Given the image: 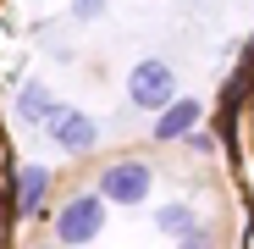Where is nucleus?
Wrapping results in <instances>:
<instances>
[{"label":"nucleus","mask_w":254,"mask_h":249,"mask_svg":"<svg viewBox=\"0 0 254 249\" xmlns=\"http://www.w3.org/2000/svg\"><path fill=\"white\" fill-rule=\"evenodd\" d=\"M199 122H204V105H199L193 94H177L166 111H155V144H177V139H188Z\"/></svg>","instance_id":"423d86ee"},{"label":"nucleus","mask_w":254,"mask_h":249,"mask_svg":"<svg viewBox=\"0 0 254 249\" xmlns=\"http://www.w3.org/2000/svg\"><path fill=\"white\" fill-rule=\"evenodd\" d=\"M105 194L100 188H77L61 199V211H56V244L61 249H83V244H94L105 233Z\"/></svg>","instance_id":"f257e3e1"},{"label":"nucleus","mask_w":254,"mask_h":249,"mask_svg":"<svg viewBox=\"0 0 254 249\" xmlns=\"http://www.w3.org/2000/svg\"><path fill=\"white\" fill-rule=\"evenodd\" d=\"M155 227H160V233H172V238H183L188 227H199V216H193V205L172 199V205H160V211H155Z\"/></svg>","instance_id":"6e6552de"},{"label":"nucleus","mask_w":254,"mask_h":249,"mask_svg":"<svg viewBox=\"0 0 254 249\" xmlns=\"http://www.w3.org/2000/svg\"><path fill=\"white\" fill-rule=\"evenodd\" d=\"M177 100V72L160 56H144L133 72H127V105L133 111H166Z\"/></svg>","instance_id":"f03ea898"},{"label":"nucleus","mask_w":254,"mask_h":249,"mask_svg":"<svg viewBox=\"0 0 254 249\" xmlns=\"http://www.w3.org/2000/svg\"><path fill=\"white\" fill-rule=\"evenodd\" d=\"M33 249H56V244H33Z\"/></svg>","instance_id":"f8f14e48"},{"label":"nucleus","mask_w":254,"mask_h":249,"mask_svg":"<svg viewBox=\"0 0 254 249\" xmlns=\"http://www.w3.org/2000/svg\"><path fill=\"white\" fill-rule=\"evenodd\" d=\"M45 194H50V172L45 166H17L11 172V211H17V222H33L45 211Z\"/></svg>","instance_id":"39448f33"},{"label":"nucleus","mask_w":254,"mask_h":249,"mask_svg":"<svg viewBox=\"0 0 254 249\" xmlns=\"http://www.w3.org/2000/svg\"><path fill=\"white\" fill-rule=\"evenodd\" d=\"M111 205H144L149 199V188H155V166L149 161H138V155H122V161H111L105 172H100V183H94Z\"/></svg>","instance_id":"7ed1b4c3"},{"label":"nucleus","mask_w":254,"mask_h":249,"mask_svg":"<svg viewBox=\"0 0 254 249\" xmlns=\"http://www.w3.org/2000/svg\"><path fill=\"white\" fill-rule=\"evenodd\" d=\"M177 249H216V233H210V227L199 222V227H188V233L177 238Z\"/></svg>","instance_id":"1a4fd4ad"},{"label":"nucleus","mask_w":254,"mask_h":249,"mask_svg":"<svg viewBox=\"0 0 254 249\" xmlns=\"http://www.w3.org/2000/svg\"><path fill=\"white\" fill-rule=\"evenodd\" d=\"M50 111H56V100H50L45 83H22V89H17V122L45 128V116H50Z\"/></svg>","instance_id":"0eeeda50"},{"label":"nucleus","mask_w":254,"mask_h":249,"mask_svg":"<svg viewBox=\"0 0 254 249\" xmlns=\"http://www.w3.org/2000/svg\"><path fill=\"white\" fill-rule=\"evenodd\" d=\"M45 133H50L66 155H83V150H94V144H100L94 116H89V111H77V105H56V111L45 116Z\"/></svg>","instance_id":"20e7f679"},{"label":"nucleus","mask_w":254,"mask_h":249,"mask_svg":"<svg viewBox=\"0 0 254 249\" xmlns=\"http://www.w3.org/2000/svg\"><path fill=\"white\" fill-rule=\"evenodd\" d=\"M188 150H193V155H216V133H210V128H193V133H188Z\"/></svg>","instance_id":"9d476101"},{"label":"nucleus","mask_w":254,"mask_h":249,"mask_svg":"<svg viewBox=\"0 0 254 249\" xmlns=\"http://www.w3.org/2000/svg\"><path fill=\"white\" fill-rule=\"evenodd\" d=\"M72 11H77V22H94L105 11V0H72Z\"/></svg>","instance_id":"9b49d317"}]
</instances>
